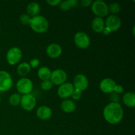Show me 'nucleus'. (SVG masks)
<instances>
[{"label": "nucleus", "mask_w": 135, "mask_h": 135, "mask_svg": "<svg viewBox=\"0 0 135 135\" xmlns=\"http://www.w3.org/2000/svg\"><path fill=\"white\" fill-rule=\"evenodd\" d=\"M103 115L105 121L109 124L117 125L123 118V108L119 103L110 102L104 108Z\"/></svg>", "instance_id": "obj_1"}, {"label": "nucleus", "mask_w": 135, "mask_h": 135, "mask_svg": "<svg viewBox=\"0 0 135 135\" xmlns=\"http://www.w3.org/2000/svg\"><path fill=\"white\" fill-rule=\"evenodd\" d=\"M29 25L32 30L38 34L45 33L49 28V22L47 19L40 15L32 17Z\"/></svg>", "instance_id": "obj_2"}, {"label": "nucleus", "mask_w": 135, "mask_h": 135, "mask_svg": "<svg viewBox=\"0 0 135 135\" xmlns=\"http://www.w3.org/2000/svg\"><path fill=\"white\" fill-rule=\"evenodd\" d=\"M16 88L19 94H28L33 90V83L28 78L22 77L16 83Z\"/></svg>", "instance_id": "obj_3"}, {"label": "nucleus", "mask_w": 135, "mask_h": 135, "mask_svg": "<svg viewBox=\"0 0 135 135\" xmlns=\"http://www.w3.org/2000/svg\"><path fill=\"white\" fill-rule=\"evenodd\" d=\"M91 10L97 17L104 18L109 14L108 5L101 0L93 1L91 5Z\"/></svg>", "instance_id": "obj_4"}, {"label": "nucleus", "mask_w": 135, "mask_h": 135, "mask_svg": "<svg viewBox=\"0 0 135 135\" xmlns=\"http://www.w3.org/2000/svg\"><path fill=\"white\" fill-rule=\"evenodd\" d=\"M22 57V51L19 47H12L8 50L6 54V60L10 65H15L21 61Z\"/></svg>", "instance_id": "obj_5"}, {"label": "nucleus", "mask_w": 135, "mask_h": 135, "mask_svg": "<svg viewBox=\"0 0 135 135\" xmlns=\"http://www.w3.org/2000/svg\"><path fill=\"white\" fill-rule=\"evenodd\" d=\"M74 42L79 48L84 50L88 48L90 45V38L85 32L79 31L74 36Z\"/></svg>", "instance_id": "obj_6"}, {"label": "nucleus", "mask_w": 135, "mask_h": 135, "mask_svg": "<svg viewBox=\"0 0 135 135\" xmlns=\"http://www.w3.org/2000/svg\"><path fill=\"white\" fill-rule=\"evenodd\" d=\"M13 84V80L10 73L6 71H0V92H7Z\"/></svg>", "instance_id": "obj_7"}, {"label": "nucleus", "mask_w": 135, "mask_h": 135, "mask_svg": "<svg viewBox=\"0 0 135 135\" xmlns=\"http://www.w3.org/2000/svg\"><path fill=\"white\" fill-rule=\"evenodd\" d=\"M20 105L25 111L30 112L35 108L36 105V98L31 94L22 95Z\"/></svg>", "instance_id": "obj_8"}, {"label": "nucleus", "mask_w": 135, "mask_h": 135, "mask_svg": "<svg viewBox=\"0 0 135 135\" xmlns=\"http://www.w3.org/2000/svg\"><path fill=\"white\" fill-rule=\"evenodd\" d=\"M67 74L64 70L57 69L51 71V77L50 80L53 84L60 86L67 82Z\"/></svg>", "instance_id": "obj_9"}, {"label": "nucleus", "mask_w": 135, "mask_h": 135, "mask_svg": "<svg viewBox=\"0 0 135 135\" xmlns=\"http://www.w3.org/2000/svg\"><path fill=\"white\" fill-rule=\"evenodd\" d=\"M72 84L75 89L83 92L88 88L89 81L86 75L79 73L75 75Z\"/></svg>", "instance_id": "obj_10"}, {"label": "nucleus", "mask_w": 135, "mask_h": 135, "mask_svg": "<svg viewBox=\"0 0 135 135\" xmlns=\"http://www.w3.org/2000/svg\"><path fill=\"white\" fill-rule=\"evenodd\" d=\"M105 26L108 28L112 32H115L121 28V20L116 15H110L108 16L104 21Z\"/></svg>", "instance_id": "obj_11"}, {"label": "nucleus", "mask_w": 135, "mask_h": 135, "mask_svg": "<svg viewBox=\"0 0 135 135\" xmlns=\"http://www.w3.org/2000/svg\"><path fill=\"white\" fill-rule=\"evenodd\" d=\"M74 90L75 88L72 83L66 82L61 85L59 86L57 89V95L61 98L66 100L69 97H71Z\"/></svg>", "instance_id": "obj_12"}, {"label": "nucleus", "mask_w": 135, "mask_h": 135, "mask_svg": "<svg viewBox=\"0 0 135 135\" xmlns=\"http://www.w3.org/2000/svg\"><path fill=\"white\" fill-rule=\"evenodd\" d=\"M46 52L47 56L51 59H57L61 55L63 50L59 44L52 43L47 46Z\"/></svg>", "instance_id": "obj_13"}, {"label": "nucleus", "mask_w": 135, "mask_h": 135, "mask_svg": "<svg viewBox=\"0 0 135 135\" xmlns=\"http://www.w3.org/2000/svg\"><path fill=\"white\" fill-rule=\"evenodd\" d=\"M116 83L111 78H105L102 79L100 83V89L102 92L105 94H112L114 91Z\"/></svg>", "instance_id": "obj_14"}, {"label": "nucleus", "mask_w": 135, "mask_h": 135, "mask_svg": "<svg viewBox=\"0 0 135 135\" xmlns=\"http://www.w3.org/2000/svg\"><path fill=\"white\" fill-rule=\"evenodd\" d=\"M36 116L40 120H48L52 116V110L47 105H41L37 109Z\"/></svg>", "instance_id": "obj_15"}, {"label": "nucleus", "mask_w": 135, "mask_h": 135, "mask_svg": "<svg viewBox=\"0 0 135 135\" xmlns=\"http://www.w3.org/2000/svg\"><path fill=\"white\" fill-rule=\"evenodd\" d=\"M91 28L96 33H102L105 28V22L103 18L96 17L91 22Z\"/></svg>", "instance_id": "obj_16"}, {"label": "nucleus", "mask_w": 135, "mask_h": 135, "mask_svg": "<svg viewBox=\"0 0 135 135\" xmlns=\"http://www.w3.org/2000/svg\"><path fill=\"white\" fill-rule=\"evenodd\" d=\"M61 108L65 113H71L76 110V105L73 100L66 99L63 100L61 104Z\"/></svg>", "instance_id": "obj_17"}, {"label": "nucleus", "mask_w": 135, "mask_h": 135, "mask_svg": "<svg viewBox=\"0 0 135 135\" xmlns=\"http://www.w3.org/2000/svg\"><path fill=\"white\" fill-rule=\"evenodd\" d=\"M123 102L127 107L134 108L135 107V94L133 92H127L123 96Z\"/></svg>", "instance_id": "obj_18"}, {"label": "nucleus", "mask_w": 135, "mask_h": 135, "mask_svg": "<svg viewBox=\"0 0 135 135\" xmlns=\"http://www.w3.org/2000/svg\"><path fill=\"white\" fill-rule=\"evenodd\" d=\"M26 11L31 18L38 15L40 12V5L37 2L29 3L26 7Z\"/></svg>", "instance_id": "obj_19"}, {"label": "nucleus", "mask_w": 135, "mask_h": 135, "mask_svg": "<svg viewBox=\"0 0 135 135\" xmlns=\"http://www.w3.org/2000/svg\"><path fill=\"white\" fill-rule=\"evenodd\" d=\"M31 71V67L27 62H22L20 63L17 69V73L19 76L25 77Z\"/></svg>", "instance_id": "obj_20"}, {"label": "nucleus", "mask_w": 135, "mask_h": 135, "mask_svg": "<svg viewBox=\"0 0 135 135\" xmlns=\"http://www.w3.org/2000/svg\"><path fill=\"white\" fill-rule=\"evenodd\" d=\"M38 76L42 81L46 80H50L51 77V71L49 67L43 66L41 67L38 70Z\"/></svg>", "instance_id": "obj_21"}, {"label": "nucleus", "mask_w": 135, "mask_h": 135, "mask_svg": "<svg viewBox=\"0 0 135 135\" xmlns=\"http://www.w3.org/2000/svg\"><path fill=\"white\" fill-rule=\"evenodd\" d=\"M79 4V1L77 0H65L61 1L59 3V8L63 11H68L71 8L76 7Z\"/></svg>", "instance_id": "obj_22"}, {"label": "nucleus", "mask_w": 135, "mask_h": 135, "mask_svg": "<svg viewBox=\"0 0 135 135\" xmlns=\"http://www.w3.org/2000/svg\"><path fill=\"white\" fill-rule=\"evenodd\" d=\"M21 95L18 93L13 94L9 98V103L12 106H17L21 103Z\"/></svg>", "instance_id": "obj_23"}, {"label": "nucleus", "mask_w": 135, "mask_h": 135, "mask_svg": "<svg viewBox=\"0 0 135 135\" xmlns=\"http://www.w3.org/2000/svg\"><path fill=\"white\" fill-rule=\"evenodd\" d=\"M108 10L109 13H112V15H115L121 11V5L118 3H112L108 5Z\"/></svg>", "instance_id": "obj_24"}, {"label": "nucleus", "mask_w": 135, "mask_h": 135, "mask_svg": "<svg viewBox=\"0 0 135 135\" xmlns=\"http://www.w3.org/2000/svg\"><path fill=\"white\" fill-rule=\"evenodd\" d=\"M53 85L54 84H52L51 80H46L42 81V83L40 84V87L42 88V90H43L44 91H49L52 88Z\"/></svg>", "instance_id": "obj_25"}, {"label": "nucleus", "mask_w": 135, "mask_h": 135, "mask_svg": "<svg viewBox=\"0 0 135 135\" xmlns=\"http://www.w3.org/2000/svg\"><path fill=\"white\" fill-rule=\"evenodd\" d=\"M30 20H31V17L27 13H24V14H22L20 16V21L24 25H29Z\"/></svg>", "instance_id": "obj_26"}, {"label": "nucleus", "mask_w": 135, "mask_h": 135, "mask_svg": "<svg viewBox=\"0 0 135 135\" xmlns=\"http://www.w3.org/2000/svg\"><path fill=\"white\" fill-rule=\"evenodd\" d=\"M82 93H83V92H81V91L78 90L76 89L74 90L73 92L72 95H71L73 100H76V101L80 100L82 97Z\"/></svg>", "instance_id": "obj_27"}, {"label": "nucleus", "mask_w": 135, "mask_h": 135, "mask_svg": "<svg viewBox=\"0 0 135 135\" xmlns=\"http://www.w3.org/2000/svg\"><path fill=\"white\" fill-rule=\"evenodd\" d=\"M30 65V67L33 69H36L39 67L40 65V60L38 58H33L30 61V63H28Z\"/></svg>", "instance_id": "obj_28"}, {"label": "nucleus", "mask_w": 135, "mask_h": 135, "mask_svg": "<svg viewBox=\"0 0 135 135\" xmlns=\"http://www.w3.org/2000/svg\"><path fill=\"white\" fill-rule=\"evenodd\" d=\"M123 91L124 88L122 85H121V84H116L115 86L113 92H115V93L117 94H120L123 93Z\"/></svg>", "instance_id": "obj_29"}, {"label": "nucleus", "mask_w": 135, "mask_h": 135, "mask_svg": "<svg viewBox=\"0 0 135 135\" xmlns=\"http://www.w3.org/2000/svg\"><path fill=\"white\" fill-rule=\"evenodd\" d=\"M61 1V0H47L46 3L50 5H51V6L55 7L57 6V5H59Z\"/></svg>", "instance_id": "obj_30"}, {"label": "nucleus", "mask_w": 135, "mask_h": 135, "mask_svg": "<svg viewBox=\"0 0 135 135\" xmlns=\"http://www.w3.org/2000/svg\"><path fill=\"white\" fill-rule=\"evenodd\" d=\"M93 1H91V0H82L80 1V3L84 7H91Z\"/></svg>", "instance_id": "obj_31"}, {"label": "nucleus", "mask_w": 135, "mask_h": 135, "mask_svg": "<svg viewBox=\"0 0 135 135\" xmlns=\"http://www.w3.org/2000/svg\"><path fill=\"white\" fill-rule=\"evenodd\" d=\"M102 33H103V34H104V35H105V36H109V34L112 33V31H111V30H109L108 28L105 27V28H104V29L103 30L102 32Z\"/></svg>", "instance_id": "obj_32"}, {"label": "nucleus", "mask_w": 135, "mask_h": 135, "mask_svg": "<svg viewBox=\"0 0 135 135\" xmlns=\"http://www.w3.org/2000/svg\"><path fill=\"white\" fill-rule=\"evenodd\" d=\"M1 97H0V103H1Z\"/></svg>", "instance_id": "obj_33"}, {"label": "nucleus", "mask_w": 135, "mask_h": 135, "mask_svg": "<svg viewBox=\"0 0 135 135\" xmlns=\"http://www.w3.org/2000/svg\"><path fill=\"white\" fill-rule=\"evenodd\" d=\"M53 135H59V134H53Z\"/></svg>", "instance_id": "obj_34"}, {"label": "nucleus", "mask_w": 135, "mask_h": 135, "mask_svg": "<svg viewBox=\"0 0 135 135\" xmlns=\"http://www.w3.org/2000/svg\"><path fill=\"white\" fill-rule=\"evenodd\" d=\"M0 32H1V28H0Z\"/></svg>", "instance_id": "obj_35"}, {"label": "nucleus", "mask_w": 135, "mask_h": 135, "mask_svg": "<svg viewBox=\"0 0 135 135\" xmlns=\"http://www.w3.org/2000/svg\"><path fill=\"white\" fill-rule=\"evenodd\" d=\"M28 135H30V134H28Z\"/></svg>", "instance_id": "obj_36"}]
</instances>
